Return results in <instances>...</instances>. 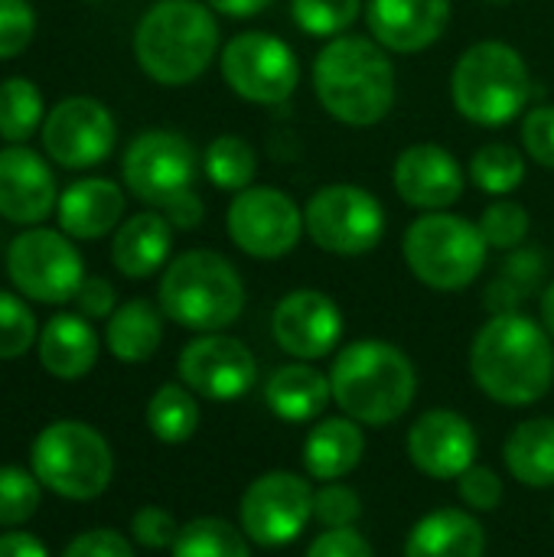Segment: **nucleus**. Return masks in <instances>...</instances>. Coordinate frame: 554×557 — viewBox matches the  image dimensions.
Returning a JSON list of instances; mask_svg holds the SVG:
<instances>
[{
	"instance_id": "e433bc0d",
	"label": "nucleus",
	"mask_w": 554,
	"mask_h": 557,
	"mask_svg": "<svg viewBox=\"0 0 554 557\" xmlns=\"http://www.w3.org/2000/svg\"><path fill=\"white\" fill-rule=\"evenodd\" d=\"M42 483L20 467H0V529H20L39 509Z\"/></svg>"
},
{
	"instance_id": "423d86ee",
	"label": "nucleus",
	"mask_w": 554,
	"mask_h": 557,
	"mask_svg": "<svg viewBox=\"0 0 554 557\" xmlns=\"http://www.w3.org/2000/svg\"><path fill=\"white\" fill-rule=\"evenodd\" d=\"M451 95L467 121L480 127L509 124L529 104V65L509 42L483 39L457 59Z\"/></svg>"
},
{
	"instance_id": "9d476101",
	"label": "nucleus",
	"mask_w": 554,
	"mask_h": 557,
	"mask_svg": "<svg viewBox=\"0 0 554 557\" xmlns=\"http://www.w3.org/2000/svg\"><path fill=\"white\" fill-rule=\"evenodd\" d=\"M7 277L23 297L56 307L75 300L85 264L65 232L26 228L7 248Z\"/></svg>"
},
{
	"instance_id": "09e8293b",
	"label": "nucleus",
	"mask_w": 554,
	"mask_h": 557,
	"mask_svg": "<svg viewBox=\"0 0 554 557\" xmlns=\"http://www.w3.org/2000/svg\"><path fill=\"white\" fill-rule=\"evenodd\" d=\"M160 212L167 215V222H170L173 228H196V225L202 222V215H206L202 199L196 196V189L176 196V199H173L167 209H160Z\"/></svg>"
},
{
	"instance_id": "a878e982",
	"label": "nucleus",
	"mask_w": 554,
	"mask_h": 557,
	"mask_svg": "<svg viewBox=\"0 0 554 557\" xmlns=\"http://www.w3.org/2000/svg\"><path fill=\"white\" fill-rule=\"evenodd\" d=\"M366 454V434L353 418H327L304 441V467L313 480L333 483L349 476Z\"/></svg>"
},
{
	"instance_id": "7ed1b4c3",
	"label": "nucleus",
	"mask_w": 554,
	"mask_h": 557,
	"mask_svg": "<svg viewBox=\"0 0 554 557\" xmlns=\"http://www.w3.org/2000/svg\"><path fill=\"white\" fill-rule=\"evenodd\" d=\"M333 401L346 418L369 428H385L398 421L418 392V375L411 359L382 339L349 343L330 369Z\"/></svg>"
},
{
	"instance_id": "de8ad7c7",
	"label": "nucleus",
	"mask_w": 554,
	"mask_h": 557,
	"mask_svg": "<svg viewBox=\"0 0 554 557\" xmlns=\"http://www.w3.org/2000/svg\"><path fill=\"white\" fill-rule=\"evenodd\" d=\"M75 307L85 320H108L118 310V297L108 277H85L78 294H75Z\"/></svg>"
},
{
	"instance_id": "39448f33",
	"label": "nucleus",
	"mask_w": 554,
	"mask_h": 557,
	"mask_svg": "<svg viewBox=\"0 0 554 557\" xmlns=\"http://www.w3.org/2000/svg\"><path fill=\"white\" fill-rule=\"evenodd\" d=\"M160 310L196 333H219L245 310V284L235 264L209 248L176 255L160 277Z\"/></svg>"
},
{
	"instance_id": "72a5a7b5",
	"label": "nucleus",
	"mask_w": 554,
	"mask_h": 557,
	"mask_svg": "<svg viewBox=\"0 0 554 557\" xmlns=\"http://www.w3.org/2000/svg\"><path fill=\"white\" fill-rule=\"evenodd\" d=\"M173 557H251L245 532L225 519H193L180 529Z\"/></svg>"
},
{
	"instance_id": "c756f323",
	"label": "nucleus",
	"mask_w": 554,
	"mask_h": 557,
	"mask_svg": "<svg viewBox=\"0 0 554 557\" xmlns=\"http://www.w3.org/2000/svg\"><path fill=\"white\" fill-rule=\"evenodd\" d=\"M545 277V255L539 248H516L503 261L500 274L487 287V307L490 313H516L519 304L542 284Z\"/></svg>"
},
{
	"instance_id": "c03bdc74",
	"label": "nucleus",
	"mask_w": 554,
	"mask_h": 557,
	"mask_svg": "<svg viewBox=\"0 0 554 557\" xmlns=\"http://www.w3.org/2000/svg\"><path fill=\"white\" fill-rule=\"evenodd\" d=\"M457 490H460L464 506L473 509V512H493L503 503V483H500V476L490 467H477L473 463L457 480Z\"/></svg>"
},
{
	"instance_id": "473e14b6",
	"label": "nucleus",
	"mask_w": 554,
	"mask_h": 557,
	"mask_svg": "<svg viewBox=\"0 0 554 557\" xmlns=\"http://www.w3.org/2000/svg\"><path fill=\"white\" fill-rule=\"evenodd\" d=\"M42 121V91L29 78L0 82V137L7 144L29 140Z\"/></svg>"
},
{
	"instance_id": "4468645a",
	"label": "nucleus",
	"mask_w": 554,
	"mask_h": 557,
	"mask_svg": "<svg viewBox=\"0 0 554 557\" xmlns=\"http://www.w3.org/2000/svg\"><path fill=\"white\" fill-rule=\"evenodd\" d=\"M242 532L264 548L291 545L304 535L313 519V490L297 473H264L258 476L238 506Z\"/></svg>"
},
{
	"instance_id": "3c124183",
	"label": "nucleus",
	"mask_w": 554,
	"mask_h": 557,
	"mask_svg": "<svg viewBox=\"0 0 554 557\" xmlns=\"http://www.w3.org/2000/svg\"><path fill=\"white\" fill-rule=\"evenodd\" d=\"M206 3L225 16H255L264 7H271V0H206Z\"/></svg>"
},
{
	"instance_id": "a18cd8bd",
	"label": "nucleus",
	"mask_w": 554,
	"mask_h": 557,
	"mask_svg": "<svg viewBox=\"0 0 554 557\" xmlns=\"http://www.w3.org/2000/svg\"><path fill=\"white\" fill-rule=\"evenodd\" d=\"M62 557H134V548L114 529H91V532L75 535L65 545Z\"/></svg>"
},
{
	"instance_id": "37998d69",
	"label": "nucleus",
	"mask_w": 554,
	"mask_h": 557,
	"mask_svg": "<svg viewBox=\"0 0 554 557\" xmlns=\"http://www.w3.org/2000/svg\"><path fill=\"white\" fill-rule=\"evenodd\" d=\"M522 147L539 166L554 170V104H539L526 114Z\"/></svg>"
},
{
	"instance_id": "412c9836",
	"label": "nucleus",
	"mask_w": 554,
	"mask_h": 557,
	"mask_svg": "<svg viewBox=\"0 0 554 557\" xmlns=\"http://www.w3.org/2000/svg\"><path fill=\"white\" fill-rule=\"evenodd\" d=\"M369 33L385 52H421L451 23V0H369Z\"/></svg>"
},
{
	"instance_id": "79ce46f5",
	"label": "nucleus",
	"mask_w": 554,
	"mask_h": 557,
	"mask_svg": "<svg viewBox=\"0 0 554 557\" xmlns=\"http://www.w3.org/2000/svg\"><path fill=\"white\" fill-rule=\"evenodd\" d=\"M131 535H134L137 545L160 552V548H173V542H176V535H180V525H176V519H173L167 509H160V506H144V509H137L134 519H131Z\"/></svg>"
},
{
	"instance_id": "2f4dec72",
	"label": "nucleus",
	"mask_w": 554,
	"mask_h": 557,
	"mask_svg": "<svg viewBox=\"0 0 554 557\" xmlns=\"http://www.w3.org/2000/svg\"><path fill=\"white\" fill-rule=\"evenodd\" d=\"M202 170L209 176V183H216L219 189L229 193H242L255 183L258 176V153L245 137L235 134H222L216 137L206 153H202Z\"/></svg>"
},
{
	"instance_id": "f03ea898",
	"label": "nucleus",
	"mask_w": 554,
	"mask_h": 557,
	"mask_svg": "<svg viewBox=\"0 0 554 557\" xmlns=\"http://www.w3.org/2000/svg\"><path fill=\"white\" fill-rule=\"evenodd\" d=\"M313 91L340 124L369 127L395 104V65L376 39L336 36L313 62Z\"/></svg>"
},
{
	"instance_id": "2eb2a0df",
	"label": "nucleus",
	"mask_w": 554,
	"mask_h": 557,
	"mask_svg": "<svg viewBox=\"0 0 554 557\" xmlns=\"http://www.w3.org/2000/svg\"><path fill=\"white\" fill-rule=\"evenodd\" d=\"M118 140L114 114L88 95L62 98L42 121V150L65 170H88L111 157Z\"/></svg>"
},
{
	"instance_id": "4c0bfd02",
	"label": "nucleus",
	"mask_w": 554,
	"mask_h": 557,
	"mask_svg": "<svg viewBox=\"0 0 554 557\" xmlns=\"http://www.w3.org/2000/svg\"><path fill=\"white\" fill-rule=\"evenodd\" d=\"M39 339L33 310L10 290H0V362L26 356Z\"/></svg>"
},
{
	"instance_id": "5701e85b",
	"label": "nucleus",
	"mask_w": 554,
	"mask_h": 557,
	"mask_svg": "<svg viewBox=\"0 0 554 557\" xmlns=\"http://www.w3.org/2000/svg\"><path fill=\"white\" fill-rule=\"evenodd\" d=\"M36 356L59 382L85 379L98 362V333L82 313H56L36 339Z\"/></svg>"
},
{
	"instance_id": "b1692460",
	"label": "nucleus",
	"mask_w": 554,
	"mask_h": 557,
	"mask_svg": "<svg viewBox=\"0 0 554 557\" xmlns=\"http://www.w3.org/2000/svg\"><path fill=\"white\" fill-rule=\"evenodd\" d=\"M170 248H173V225L167 222V215L137 212L118 225L111 238V261L124 277L144 281L157 274L163 264H170Z\"/></svg>"
},
{
	"instance_id": "ea45409f",
	"label": "nucleus",
	"mask_w": 554,
	"mask_h": 557,
	"mask_svg": "<svg viewBox=\"0 0 554 557\" xmlns=\"http://www.w3.org/2000/svg\"><path fill=\"white\" fill-rule=\"evenodd\" d=\"M362 516V499L346 483H323L313 493V519L323 529H353Z\"/></svg>"
},
{
	"instance_id": "a211bd4d",
	"label": "nucleus",
	"mask_w": 554,
	"mask_h": 557,
	"mask_svg": "<svg viewBox=\"0 0 554 557\" xmlns=\"http://www.w3.org/2000/svg\"><path fill=\"white\" fill-rule=\"evenodd\" d=\"M477 431L457 411H428L408 431V457L431 480H460L477 460Z\"/></svg>"
},
{
	"instance_id": "20e7f679",
	"label": "nucleus",
	"mask_w": 554,
	"mask_h": 557,
	"mask_svg": "<svg viewBox=\"0 0 554 557\" xmlns=\"http://www.w3.org/2000/svg\"><path fill=\"white\" fill-rule=\"evenodd\" d=\"M219 52V23L209 3L199 0H160L153 3L134 33L137 65L157 85L196 82Z\"/></svg>"
},
{
	"instance_id": "cd10ccee",
	"label": "nucleus",
	"mask_w": 554,
	"mask_h": 557,
	"mask_svg": "<svg viewBox=\"0 0 554 557\" xmlns=\"http://www.w3.org/2000/svg\"><path fill=\"white\" fill-rule=\"evenodd\" d=\"M104 343L108 352L118 362H147L153 359V352L163 343V317L150 300H127L121 304L111 317H108V330H104Z\"/></svg>"
},
{
	"instance_id": "dca6fc26",
	"label": "nucleus",
	"mask_w": 554,
	"mask_h": 557,
	"mask_svg": "<svg viewBox=\"0 0 554 557\" xmlns=\"http://www.w3.org/2000/svg\"><path fill=\"white\" fill-rule=\"evenodd\" d=\"M176 369L183 385L209 401H235L248 395L258 382L255 352L242 339L222 333H206L186 343Z\"/></svg>"
},
{
	"instance_id": "603ef678",
	"label": "nucleus",
	"mask_w": 554,
	"mask_h": 557,
	"mask_svg": "<svg viewBox=\"0 0 554 557\" xmlns=\"http://www.w3.org/2000/svg\"><path fill=\"white\" fill-rule=\"evenodd\" d=\"M542 326H545V333L554 339V281L545 287V294H542Z\"/></svg>"
},
{
	"instance_id": "6ab92c4d",
	"label": "nucleus",
	"mask_w": 554,
	"mask_h": 557,
	"mask_svg": "<svg viewBox=\"0 0 554 557\" xmlns=\"http://www.w3.org/2000/svg\"><path fill=\"white\" fill-rule=\"evenodd\" d=\"M59 193L49 163L23 147L10 144L0 150V219L13 225H39L56 212Z\"/></svg>"
},
{
	"instance_id": "8fccbe9b",
	"label": "nucleus",
	"mask_w": 554,
	"mask_h": 557,
	"mask_svg": "<svg viewBox=\"0 0 554 557\" xmlns=\"http://www.w3.org/2000/svg\"><path fill=\"white\" fill-rule=\"evenodd\" d=\"M0 557H49L46 545L29 532H7L0 535Z\"/></svg>"
},
{
	"instance_id": "864d4df0",
	"label": "nucleus",
	"mask_w": 554,
	"mask_h": 557,
	"mask_svg": "<svg viewBox=\"0 0 554 557\" xmlns=\"http://www.w3.org/2000/svg\"><path fill=\"white\" fill-rule=\"evenodd\" d=\"M85 3H101V0H85Z\"/></svg>"
},
{
	"instance_id": "bb28decb",
	"label": "nucleus",
	"mask_w": 554,
	"mask_h": 557,
	"mask_svg": "<svg viewBox=\"0 0 554 557\" xmlns=\"http://www.w3.org/2000/svg\"><path fill=\"white\" fill-rule=\"evenodd\" d=\"M333 388H330V375H320L313 366L307 362H294V366H281L268 385H264V405L291 424H304L323 414V408L330 405Z\"/></svg>"
},
{
	"instance_id": "4be33fe9",
	"label": "nucleus",
	"mask_w": 554,
	"mask_h": 557,
	"mask_svg": "<svg viewBox=\"0 0 554 557\" xmlns=\"http://www.w3.org/2000/svg\"><path fill=\"white\" fill-rule=\"evenodd\" d=\"M56 215H59V228L69 238L91 242V238L118 232L121 215H124V193L118 183L104 176L78 180L59 193Z\"/></svg>"
},
{
	"instance_id": "9b49d317",
	"label": "nucleus",
	"mask_w": 554,
	"mask_h": 557,
	"mask_svg": "<svg viewBox=\"0 0 554 557\" xmlns=\"http://www.w3.org/2000/svg\"><path fill=\"white\" fill-rule=\"evenodd\" d=\"M121 173L127 189L140 202L167 209L176 196L193 189L199 173V153L183 134L153 127L127 144Z\"/></svg>"
},
{
	"instance_id": "f704fd0d",
	"label": "nucleus",
	"mask_w": 554,
	"mask_h": 557,
	"mask_svg": "<svg viewBox=\"0 0 554 557\" xmlns=\"http://www.w3.org/2000/svg\"><path fill=\"white\" fill-rule=\"evenodd\" d=\"M470 176L490 196L516 193L526 180V157L509 144H487L473 153Z\"/></svg>"
},
{
	"instance_id": "f257e3e1",
	"label": "nucleus",
	"mask_w": 554,
	"mask_h": 557,
	"mask_svg": "<svg viewBox=\"0 0 554 557\" xmlns=\"http://www.w3.org/2000/svg\"><path fill=\"white\" fill-rule=\"evenodd\" d=\"M470 372L493 401L506 408L535 405L554 385L552 336L522 313H496L473 336Z\"/></svg>"
},
{
	"instance_id": "aec40b11",
	"label": "nucleus",
	"mask_w": 554,
	"mask_h": 557,
	"mask_svg": "<svg viewBox=\"0 0 554 557\" xmlns=\"http://www.w3.org/2000/svg\"><path fill=\"white\" fill-rule=\"evenodd\" d=\"M398 196L424 212H444L464 196V170L447 147L415 144L402 150L392 170Z\"/></svg>"
},
{
	"instance_id": "f8f14e48",
	"label": "nucleus",
	"mask_w": 554,
	"mask_h": 557,
	"mask_svg": "<svg viewBox=\"0 0 554 557\" xmlns=\"http://www.w3.org/2000/svg\"><path fill=\"white\" fill-rule=\"evenodd\" d=\"M225 85L251 104H281L294 95L300 65L291 46L271 33H238L222 49Z\"/></svg>"
},
{
	"instance_id": "1a4fd4ad",
	"label": "nucleus",
	"mask_w": 554,
	"mask_h": 557,
	"mask_svg": "<svg viewBox=\"0 0 554 557\" xmlns=\"http://www.w3.org/2000/svg\"><path fill=\"white\" fill-rule=\"evenodd\" d=\"M304 232L310 242L340 258L369 255L385 235L382 202L353 183H330L317 189L304 209Z\"/></svg>"
},
{
	"instance_id": "f3484780",
	"label": "nucleus",
	"mask_w": 554,
	"mask_h": 557,
	"mask_svg": "<svg viewBox=\"0 0 554 557\" xmlns=\"http://www.w3.org/2000/svg\"><path fill=\"white\" fill-rule=\"evenodd\" d=\"M271 333L287 356L300 362H313L340 346L343 313L320 290H294L278 300L271 317Z\"/></svg>"
},
{
	"instance_id": "c85d7f7f",
	"label": "nucleus",
	"mask_w": 554,
	"mask_h": 557,
	"mask_svg": "<svg viewBox=\"0 0 554 557\" xmlns=\"http://www.w3.org/2000/svg\"><path fill=\"white\" fill-rule=\"evenodd\" d=\"M506 467L509 473L532 490L554 486V418L522 421L506 441Z\"/></svg>"
},
{
	"instance_id": "58836bf2",
	"label": "nucleus",
	"mask_w": 554,
	"mask_h": 557,
	"mask_svg": "<svg viewBox=\"0 0 554 557\" xmlns=\"http://www.w3.org/2000/svg\"><path fill=\"white\" fill-rule=\"evenodd\" d=\"M529 212L519 206V202H493L487 206V212L480 215V232L487 238L490 248H500V251H516L522 248L526 235H529Z\"/></svg>"
},
{
	"instance_id": "c9c22d12",
	"label": "nucleus",
	"mask_w": 554,
	"mask_h": 557,
	"mask_svg": "<svg viewBox=\"0 0 554 557\" xmlns=\"http://www.w3.org/2000/svg\"><path fill=\"white\" fill-rule=\"evenodd\" d=\"M362 13V0H291V16L307 36H343Z\"/></svg>"
},
{
	"instance_id": "7c9ffc66",
	"label": "nucleus",
	"mask_w": 554,
	"mask_h": 557,
	"mask_svg": "<svg viewBox=\"0 0 554 557\" xmlns=\"http://www.w3.org/2000/svg\"><path fill=\"white\" fill-rule=\"evenodd\" d=\"M147 428L163 444H186L199 428V405L186 385H160L147 405Z\"/></svg>"
},
{
	"instance_id": "49530a36",
	"label": "nucleus",
	"mask_w": 554,
	"mask_h": 557,
	"mask_svg": "<svg viewBox=\"0 0 554 557\" xmlns=\"http://www.w3.org/2000/svg\"><path fill=\"white\" fill-rule=\"evenodd\" d=\"M307 557H372V548L356 529H327L307 548Z\"/></svg>"
},
{
	"instance_id": "ddd939ff",
	"label": "nucleus",
	"mask_w": 554,
	"mask_h": 557,
	"mask_svg": "<svg viewBox=\"0 0 554 557\" xmlns=\"http://www.w3.org/2000/svg\"><path fill=\"white\" fill-rule=\"evenodd\" d=\"M225 225L238 251L258 261H278L297 248L304 235V212L274 186H248L235 193Z\"/></svg>"
},
{
	"instance_id": "0eeeda50",
	"label": "nucleus",
	"mask_w": 554,
	"mask_h": 557,
	"mask_svg": "<svg viewBox=\"0 0 554 557\" xmlns=\"http://www.w3.org/2000/svg\"><path fill=\"white\" fill-rule=\"evenodd\" d=\"M29 467L56 496L88 503L108 490L114 476V454L91 424L52 421L36 434L29 447Z\"/></svg>"
},
{
	"instance_id": "6e6552de",
	"label": "nucleus",
	"mask_w": 554,
	"mask_h": 557,
	"mask_svg": "<svg viewBox=\"0 0 554 557\" xmlns=\"http://www.w3.org/2000/svg\"><path fill=\"white\" fill-rule=\"evenodd\" d=\"M405 261L411 274L431 290H464L470 287L487 264V238L480 225L451 215V212H424L405 232Z\"/></svg>"
},
{
	"instance_id": "393cba45",
	"label": "nucleus",
	"mask_w": 554,
	"mask_h": 557,
	"mask_svg": "<svg viewBox=\"0 0 554 557\" xmlns=\"http://www.w3.org/2000/svg\"><path fill=\"white\" fill-rule=\"evenodd\" d=\"M483 552L487 532L473 512L464 509H438L424 516L405 542V557H483Z\"/></svg>"
},
{
	"instance_id": "a19ab883",
	"label": "nucleus",
	"mask_w": 554,
	"mask_h": 557,
	"mask_svg": "<svg viewBox=\"0 0 554 557\" xmlns=\"http://www.w3.org/2000/svg\"><path fill=\"white\" fill-rule=\"evenodd\" d=\"M36 36V13L26 0H0V62L16 59Z\"/></svg>"
}]
</instances>
